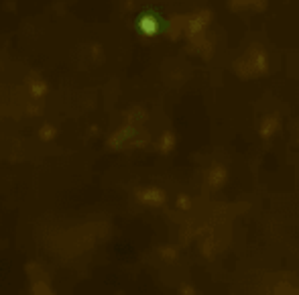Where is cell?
Instances as JSON below:
<instances>
[{"label":"cell","mask_w":299,"mask_h":295,"mask_svg":"<svg viewBox=\"0 0 299 295\" xmlns=\"http://www.w3.org/2000/svg\"><path fill=\"white\" fill-rule=\"evenodd\" d=\"M53 132H55V128H51V126H43V128L39 130V134H41V139H47V141L55 136Z\"/></svg>","instance_id":"cell-1"}]
</instances>
